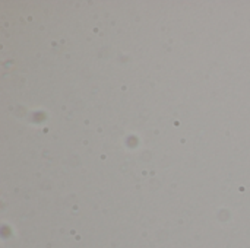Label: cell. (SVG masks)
Listing matches in <instances>:
<instances>
[]
</instances>
